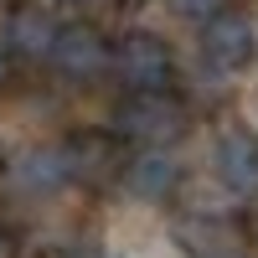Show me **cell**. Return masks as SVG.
Returning a JSON list of instances; mask_svg holds the SVG:
<instances>
[{
    "label": "cell",
    "mask_w": 258,
    "mask_h": 258,
    "mask_svg": "<svg viewBox=\"0 0 258 258\" xmlns=\"http://www.w3.org/2000/svg\"><path fill=\"white\" fill-rule=\"evenodd\" d=\"M114 78L129 93H170V83H176V52L155 31H124L114 41Z\"/></svg>",
    "instance_id": "6da1fadb"
},
{
    "label": "cell",
    "mask_w": 258,
    "mask_h": 258,
    "mask_svg": "<svg viewBox=\"0 0 258 258\" xmlns=\"http://www.w3.org/2000/svg\"><path fill=\"white\" fill-rule=\"evenodd\" d=\"M119 140H129L135 150H165L186 135V109L170 93H129V103L119 109Z\"/></svg>",
    "instance_id": "7a4b0ae2"
},
{
    "label": "cell",
    "mask_w": 258,
    "mask_h": 258,
    "mask_svg": "<svg viewBox=\"0 0 258 258\" xmlns=\"http://www.w3.org/2000/svg\"><path fill=\"white\" fill-rule=\"evenodd\" d=\"M124 140L109 135V129H73L62 140V160H68V181L73 186H88V191H103L109 181L124 176Z\"/></svg>",
    "instance_id": "3957f363"
},
{
    "label": "cell",
    "mask_w": 258,
    "mask_h": 258,
    "mask_svg": "<svg viewBox=\"0 0 258 258\" xmlns=\"http://www.w3.org/2000/svg\"><path fill=\"white\" fill-rule=\"evenodd\" d=\"M47 62L57 68V78H68V83H93V78H103L114 68V47H109V36H103L93 21H62Z\"/></svg>",
    "instance_id": "277c9868"
},
{
    "label": "cell",
    "mask_w": 258,
    "mask_h": 258,
    "mask_svg": "<svg viewBox=\"0 0 258 258\" xmlns=\"http://www.w3.org/2000/svg\"><path fill=\"white\" fill-rule=\"evenodd\" d=\"M202 57L212 73H243L248 62L258 57V31L243 11H222L202 21Z\"/></svg>",
    "instance_id": "5b68a950"
},
{
    "label": "cell",
    "mask_w": 258,
    "mask_h": 258,
    "mask_svg": "<svg viewBox=\"0 0 258 258\" xmlns=\"http://www.w3.org/2000/svg\"><path fill=\"white\" fill-rule=\"evenodd\" d=\"M212 170L232 197H258V140L243 129H222L212 145Z\"/></svg>",
    "instance_id": "8992f818"
},
{
    "label": "cell",
    "mask_w": 258,
    "mask_h": 258,
    "mask_svg": "<svg viewBox=\"0 0 258 258\" xmlns=\"http://www.w3.org/2000/svg\"><path fill=\"white\" fill-rule=\"evenodd\" d=\"M11 186L21 197H52V191L68 186V160H62V145H31L11 160Z\"/></svg>",
    "instance_id": "52a82bcc"
},
{
    "label": "cell",
    "mask_w": 258,
    "mask_h": 258,
    "mask_svg": "<svg viewBox=\"0 0 258 258\" xmlns=\"http://www.w3.org/2000/svg\"><path fill=\"white\" fill-rule=\"evenodd\" d=\"M57 26H62V21L47 6H16L11 21H6V47H11V57L47 62L52 57V41H57Z\"/></svg>",
    "instance_id": "ba28073f"
},
{
    "label": "cell",
    "mask_w": 258,
    "mask_h": 258,
    "mask_svg": "<svg viewBox=\"0 0 258 258\" xmlns=\"http://www.w3.org/2000/svg\"><path fill=\"white\" fill-rule=\"evenodd\" d=\"M119 181H124V191H135V197H145V202H165L170 191H176L181 170H176V160H170L165 150H140V155L124 165Z\"/></svg>",
    "instance_id": "9c48e42d"
},
{
    "label": "cell",
    "mask_w": 258,
    "mask_h": 258,
    "mask_svg": "<svg viewBox=\"0 0 258 258\" xmlns=\"http://www.w3.org/2000/svg\"><path fill=\"white\" fill-rule=\"evenodd\" d=\"M165 6L176 11L181 21H212V16L227 11V0H165Z\"/></svg>",
    "instance_id": "30bf717a"
},
{
    "label": "cell",
    "mask_w": 258,
    "mask_h": 258,
    "mask_svg": "<svg viewBox=\"0 0 258 258\" xmlns=\"http://www.w3.org/2000/svg\"><path fill=\"white\" fill-rule=\"evenodd\" d=\"M11 78H16V57H11V47L0 41V93L11 88Z\"/></svg>",
    "instance_id": "8fae6325"
},
{
    "label": "cell",
    "mask_w": 258,
    "mask_h": 258,
    "mask_svg": "<svg viewBox=\"0 0 258 258\" xmlns=\"http://www.w3.org/2000/svg\"><path fill=\"white\" fill-rule=\"evenodd\" d=\"M0 258H16V243H11V232H0Z\"/></svg>",
    "instance_id": "7c38bea8"
},
{
    "label": "cell",
    "mask_w": 258,
    "mask_h": 258,
    "mask_svg": "<svg viewBox=\"0 0 258 258\" xmlns=\"http://www.w3.org/2000/svg\"><path fill=\"white\" fill-rule=\"evenodd\" d=\"M73 6H78V0H73Z\"/></svg>",
    "instance_id": "4fadbf2b"
}]
</instances>
